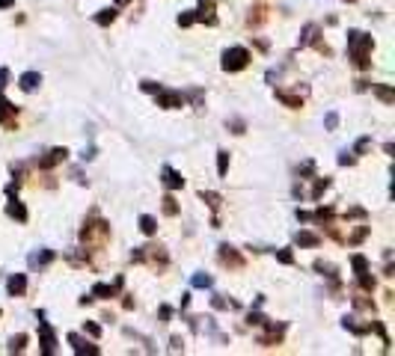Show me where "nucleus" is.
Returning a JSON list of instances; mask_svg holds the SVG:
<instances>
[{
    "label": "nucleus",
    "mask_w": 395,
    "mask_h": 356,
    "mask_svg": "<svg viewBox=\"0 0 395 356\" xmlns=\"http://www.w3.org/2000/svg\"><path fill=\"white\" fill-rule=\"evenodd\" d=\"M330 187V178H318L315 181V190H312V199H321V193Z\"/></svg>",
    "instance_id": "nucleus-20"
},
{
    "label": "nucleus",
    "mask_w": 395,
    "mask_h": 356,
    "mask_svg": "<svg viewBox=\"0 0 395 356\" xmlns=\"http://www.w3.org/2000/svg\"><path fill=\"white\" fill-rule=\"evenodd\" d=\"M205 3H211V6H214V0H205Z\"/></svg>",
    "instance_id": "nucleus-39"
},
{
    "label": "nucleus",
    "mask_w": 395,
    "mask_h": 356,
    "mask_svg": "<svg viewBox=\"0 0 395 356\" xmlns=\"http://www.w3.org/2000/svg\"><path fill=\"white\" fill-rule=\"evenodd\" d=\"M24 342H27V336H15L12 342H9V351L15 354V351H24Z\"/></svg>",
    "instance_id": "nucleus-26"
},
{
    "label": "nucleus",
    "mask_w": 395,
    "mask_h": 356,
    "mask_svg": "<svg viewBox=\"0 0 395 356\" xmlns=\"http://www.w3.org/2000/svg\"><path fill=\"white\" fill-rule=\"evenodd\" d=\"M54 258V253H42V255H30V264H48Z\"/></svg>",
    "instance_id": "nucleus-24"
},
{
    "label": "nucleus",
    "mask_w": 395,
    "mask_h": 356,
    "mask_svg": "<svg viewBox=\"0 0 395 356\" xmlns=\"http://www.w3.org/2000/svg\"><path fill=\"white\" fill-rule=\"evenodd\" d=\"M6 80H9V68H0V89L6 86Z\"/></svg>",
    "instance_id": "nucleus-36"
},
{
    "label": "nucleus",
    "mask_w": 395,
    "mask_h": 356,
    "mask_svg": "<svg viewBox=\"0 0 395 356\" xmlns=\"http://www.w3.org/2000/svg\"><path fill=\"white\" fill-rule=\"evenodd\" d=\"M247 62H250V51L247 48H229L226 53H223V68L226 71H241V68H247Z\"/></svg>",
    "instance_id": "nucleus-2"
},
{
    "label": "nucleus",
    "mask_w": 395,
    "mask_h": 356,
    "mask_svg": "<svg viewBox=\"0 0 395 356\" xmlns=\"http://www.w3.org/2000/svg\"><path fill=\"white\" fill-rule=\"evenodd\" d=\"M140 229H143V235H155V232H158V223H155V217L143 214V217H140Z\"/></svg>",
    "instance_id": "nucleus-16"
},
{
    "label": "nucleus",
    "mask_w": 395,
    "mask_h": 356,
    "mask_svg": "<svg viewBox=\"0 0 395 356\" xmlns=\"http://www.w3.org/2000/svg\"><path fill=\"white\" fill-rule=\"evenodd\" d=\"M277 261H280V264H294L291 250H280V253H277Z\"/></svg>",
    "instance_id": "nucleus-23"
},
{
    "label": "nucleus",
    "mask_w": 395,
    "mask_h": 356,
    "mask_svg": "<svg viewBox=\"0 0 395 356\" xmlns=\"http://www.w3.org/2000/svg\"><path fill=\"white\" fill-rule=\"evenodd\" d=\"M9 113H15V107H12V104L0 95V119H3V116H9Z\"/></svg>",
    "instance_id": "nucleus-27"
},
{
    "label": "nucleus",
    "mask_w": 395,
    "mask_h": 356,
    "mask_svg": "<svg viewBox=\"0 0 395 356\" xmlns=\"http://www.w3.org/2000/svg\"><path fill=\"white\" fill-rule=\"evenodd\" d=\"M39 339H42V351H45V354H54V351H56V336H54V330H51L45 321L39 324Z\"/></svg>",
    "instance_id": "nucleus-5"
},
{
    "label": "nucleus",
    "mask_w": 395,
    "mask_h": 356,
    "mask_svg": "<svg viewBox=\"0 0 395 356\" xmlns=\"http://www.w3.org/2000/svg\"><path fill=\"white\" fill-rule=\"evenodd\" d=\"M315 33H318V27H315V24H309V27L303 30V39H300V45H309V42H315Z\"/></svg>",
    "instance_id": "nucleus-21"
},
{
    "label": "nucleus",
    "mask_w": 395,
    "mask_h": 356,
    "mask_svg": "<svg viewBox=\"0 0 395 356\" xmlns=\"http://www.w3.org/2000/svg\"><path fill=\"white\" fill-rule=\"evenodd\" d=\"M119 285H122V279H119L116 285H104V282H98V285L92 288V294H95V297H101V300H110V297L119 291Z\"/></svg>",
    "instance_id": "nucleus-13"
},
{
    "label": "nucleus",
    "mask_w": 395,
    "mask_h": 356,
    "mask_svg": "<svg viewBox=\"0 0 395 356\" xmlns=\"http://www.w3.org/2000/svg\"><path fill=\"white\" fill-rule=\"evenodd\" d=\"M158 315H161V321H169V318H172V309H169V306H161Z\"/></svg>",
    "instance_id": "nucleus-33"
},
{
    "label": "nucleus",
    "mask_w": 395,
    "mask_h": 356,
    "mask_svg": "<svg viewBox=\"0 0 395 356\" xmlns=\"http://www.w3.org/2000/svg\"><path fill=\"white\" fill-rule=\"evenodd\" d=\"M164 184H167L169 190H178V187L184 184V178H181V175H178L172 166H164Z\"/></svg>",
    "instance_id": "nucleus-9"
},
{
    "label": "nucleus",
    "mask_w": 395,
    "mask_h": 356,
    "mask_svg": "<svg viewBox=\"0 0 395 356\" xmlns=\"http://www.w3.org/2000/svg\"><path fill=\"white\" fill-rule=\"evenodd\" d=\"M184 104V95L181 92H161L158 89V107H167V110H175Z\"/></svg>",
    "instance_id": "nucleus-4"
},
{
    "label": "nucleus",
    "mask_w": 395,
    "mask_h": 356,
    "mask_svg": "<svg viewBox=\"0 0 395 356\" xmlns=\"http://www.w3.org/2000/svg\"><path fill=\"white\" fill-rule=\"evenodd\" d=\"M83 330H86L92 339H98V336H101V327H98V324H92V321H89V324H83Z\"/></svg>",
    "instance_id": "nucleus-30"
},
{
    "label": "nucleus",
    "mask_w": 395,
    "mask_h": 356,
    "mask_svg": "<svg viewBox=\"0 0 395 356\" xmlns=\"http://www.w3.org/2000/svg\"><path fill=\"white\" fill-rule=\"evenodd\" d=\"M369 143H372V140H369V137H363V140H360V143H357V152H360V154H363V152H366V149H369Z\"/></svg>",
    "instance_id": "nucleus-35"
},
{
    "label": "nucleus",
    "mask_w": 395,
    "mask_h": 356,
    "mask_svg": "<svg viewBox=\"0 0 395 356\" xmlns=\"http://www.w3.org/2000/svg\"><path fill=\"white\" fill-rule=\"evenodd\" d=\"M348 51H351V59L360 68H366L369 65V51H372V36H366L360 30H351L348 33Z\"/></svg>",
    "instance_id": "nucleus-1"
},
{
    "label": "nucleus",
    "mask_w": 395,
    "mask_h": 356,
    "mask_svg": "<svg viewBox=\"0 0 395 356\" xmlns=\"http://www.w3.org/2000/svg\"><path fill=\"white\" fill-rule=\"evenodd\" d=\"M164 214H167V217H175V214H178V205H175L172 196H164Z\"/></svg>",
    "instance_id": "nucleus-19"
},
{
    "label": "nucleus",
    "mask_w": 395,
    "mask_h": 356,
    "mask_svg": "<svg viewBox=\"0 0 395 356\" xmlns=\"http://www.w3.org/2000/svg\"><path fill=\"white\" fill-rule=\"evenodd\" d=\"M143 89H146V92H158L161 86H158V83H152V80H143Z\"/></svg>",
    "instance_id": "nucleus-34"
},
{
    "label": "nucleus",
    "mask_w": 395,
    "mask_h": 356,
    "mask_svg": "<svg viewBox=\"0 0 395 356\" xmlns=\"http://www.w3.org/2000/svg\"><path fill=\"white\" fill-rule=\"evenodd\" d=\"M65 154H68L65 149H51V152H48V157H42V160H39V166H42V169H51L54 163L65 160Z\"/></svg>",
    "instance_id": "nucleus-6"
},
{
    "label": "nucleus",
    "mask_w": 395,
    "mask_h": 356,
    "mask_svg": "<svg viewBox=\"0 0 395 356\" xmlns=\"http://www.w3.org/2000/svg\"><path fill=\"white\" fill-rule=\"evenodd\" d=\"M277 98H280L282 104H288V107H300V104H303L300 95H291V92H285V89H277Z\"/></svg>",
    "instance_id": "nucleus-14"
},
{
    "label": "nucleus",
    "mask_w": 395,
    "mask_h": 356,
    "mask_svg": "<svg viewBox=\"0 0 395 356\" xmlns=\"http://www.w3.org/2000/svg\"><path fill=\"white\" fill-rule=\"evenodd\" d=\"M6 288H9V294H12V297H21V294H24V288H27V279H24V273H15V276H9Z\"/></svg>",
    "instance_id": "nucleus-7"
},
{
    "label": "nucleus",
    "mask_w": 395,
    "mask_h": 356,
    "mask_svg": "<svg viewBox=\"0 0 395 356\" xmlns=\"http://www.w3.org/2000/svg\"><path fill=\"white\" fill-rule=\"evenodd\" d=\"M116 3H119V6H122V3H128V0H116Z\"/></svg>",
    "instance_id": "nucleus-38"
},
{
    "label": "nucleus",
    "mask_w": 395,
    "mask_h": 356,
    "mask_svg": "<svg viewBox=\"0 0 395 356\" xmlns=\"http://www.w3.org/2000/svg\"><path fill=\"white\" fill-rule=\"evenodd\" d=\"M250 324H256V327H265V324H268V318H265V315H259V312H250Z\"/></svg>",
    "instance_id": "nucleus-29"
},
{
    "label": "nucleus",
    "mask_w": 395,
    "mask_h": 356,
    "mask_svg": "<svg viewBox=\"0 0 395 356\" xmlns=\"http://www.w3.org/2000/svg\"><path fill=\"white\" fill-rule=\"evenodd\" d=\"M297 244H300V247H318V244H321V238H318V235H312V232H297Z\"/></svg>",
    "instance_id": "nucleus-15"
},
{
    "label": "nucleus",
    "mask_w": 395,
    "mask_h": 356,
    "mask_svg": "<svg viewBox=\"0 0 395 356\" xmlns=\"http://www.w3.org/2000/svg\"><path fill=\"white\" fill-rule=\"evenodd\" d=\"M351 264H354V270H357V276H363V273H369V261H366L363 255H354V258H351Z\"/></svg>",
    "instance_id": "nucleus-18"
},
{
    "label": "nucleus",
    "mask_w": 395,
    "mask_h": 356,
    "mask_svg": "<svg viewBox=\"0 0 395 356\" xmlns=\"http://www.w3.org/2000/svg\"><path fill=\"white\" fill-rule=\"evenodd\" d=\"M107 232H110V226H107V223H101V220H95V223H89V226H83V232H80V238H83L86 244H101V241L107 238Z\"/></svg>",
    "instance_id": "nucleus-3"
},
{
    "label": "nucleus",
    "mask_w": 395,
    "mask_h": 356,
    "mask_svg": "<svg viewBox=\"0 0 395 356\" xmlns=\"http://www.w3.org/2000/svg\"><path fill=\"white\" fill-rule=\"evenodd\" d=\"M6 214H9L12 220H18V223H24V220H27V208H24L18 199H12V202L6 205Z\"/></svg>",
    "instance_id": "nucleus-11"
},
{
    "label": "nucleus",
    "mask_w": 395,
    "mask_h": 356,
    "mask_svg": "<svg viewBox=\"0 0 395 356\" xmlns=\"http://www.w3.org/2000/svg\"><path fill=\"white\" fill-rule=\"evenodd\" d=\"M39 83H42V74H39V71H27V74H21V89H24V92H33Z\"/></svg>",
    "instance_id": "nucleus-10"
},
{
    "label": "nucleus",
    "mask_w": 395,
    "mask_h": 356,
    "mask_svg": "<svg viewBox=\"0 0 395 356\" xmlns=\"http://www.w3.org/2000/svg\"><path fill=\"white\" fill-rule=\"evenodd\" d=\"M324 125H327V128L333 131V128L339 125V116H336V113H327V119H324Z\"/></svg>",
    "instance_id": "nucleus-32"
},
{
    "label": "nucleus",
    "mask_w": 395,
    "mask_h": 356,
    "mask_svg": "<svg viewBox=\"0 0 395 356\" xmlns=\"http://www.w3.org/2000/svg\"><path fill=\"white\" fill-rule=\"evenodd\" d=\"M193 285H196V288H211V276L196 273V276H193Z\"/></svg>",
    "instance_id": "nucleus-25"
},
{
    "label": "nucleus",
    "mask_w": 395,
    "mask_h": 356,
    "mask_svg": "<svg viewBox=\"0 0 395 356\" xmlns=\"http://www.w3.org/2000/svg\"><path fill=\"white\" fill-rule=\"evenodd\" d=\"M68 345H71V348H74V354H98V348H92V345H86V342H83V339H80V336H77V333H71V336H68Z\"/></svg>",
    "instance_id": "nucleus-8"
},
{
    "label": "nucleus",
    "mask_w": 395,
    "mask_h": 356,
    "mask_svg": "<svg viewBox=\"0 0 395 356\" xmlns=\"http://www.w3.org/2000/svg\"><path fill=\"white\" fill-rule=\"evenodd\" d=\"M116 18V9H101L98 15H95V24H101V27H107L110 21Z\"/></svg>",
    "instance_id": "nucleus-17"
},
{
    "label": "nucleus",
    "mask_w": 395,
    "mask_h": 356,
    "mask_svg": "<svg viewBox=\"0 0 395 356\" xmlns=\"http://www.w3.org/2000/svg\"><path fill=\"white\" fill-rule=\"evenodd\" d=\"M226 169H229V152H220V157H217V172L226 175Z\"/></svg>",
    "instance_id": "nucleus-22"
},
{
    "label": "nucleus",
    "mask_w": 395,
    "mask_h": 356,
    "mask_svg": "<svg viewBox=\"0 0 395 356\" xmlns=\"http://www.w3.org/2000/svg\"><path fill=\"white\" fill-rule=\"evenodd\" d=\"M15 0H0V9H6V6H12Z\"/></svg>",
    "instance_id": "nucleus-37"
},
{
    "label": "nucleus",
    "mask_w": 395,
    "mask_h": 356,
    "mask_svg": "<svg viewBox=\"0 0 395 356\" xmlns=\"http://www.w3.org/2000/svg\"><path fill=\"white\" fill-rule=\"evenodd\" d=\"M220 261H223V264H232V267H241V255H238L232 247H226V244L220 247Z\"/></svg>",
    "instance_id": "nucleus-12"
},
{
    "label": "nucleus",
    "mask_w": 395,
    "mask_h": 356,
    "mask_svg": "<svg viewBox=\"0 0 395 356\" xmlns=\"http://www.w3.org/2000/svg\"><path fill=\"white\" fill-rule=\"evenodd\" d=\"M375 92H378V95H381V98H384L387 104H390V101H393V98H395V95H393V89H387V86H378Z\"/></svg>",
    "instance_id": "nucleus-31"
},
{
    "label": "nucleus",
    "mask_w": 395,
    "mask_h": 356,
    "mask_svg": "<svg viewBox=\"0 0 395 356\" xmlns=\"http://www.w3.org/2000/svg\"><path fill=\"white\" fill-rule=\"evenodd\" d=\"M193 21H196V12H187V15H178V24H181V27H190Z\"/></svg>",
    "instance_id": "nucleus-28"
}]
</instances>
